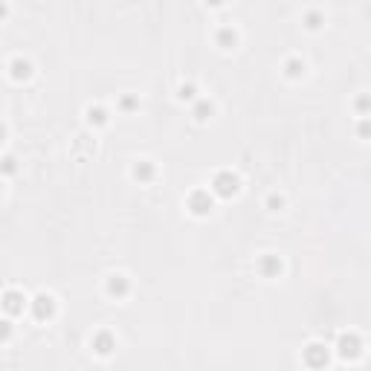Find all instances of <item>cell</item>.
<instances>
[{"label": "cell", "mask_w": 371, "mask_h": 371, "mask_svg": "<svg viewBox=\"0 0 371 371\" xmlns=\"http://www.w3.org/2000/svg\"><path fill=\"white\" fill-rule=\"evenodd\" d=\"M35 313H38V316L52 313V299L50 296H38V299H35Z\"/></svg>", "instance_id": "obj_3"}, {"label": "cell", "mask_w": 371, "mask_h": 371, "mask_svg": "<svg viewBox=\"0 0 371 371\" xmlns=\"http://www.w3.org/2000/svg\"><path fill=\"white\" fill-rule=\"evenodd\" d=\"M235 177H229V174H220L218 177V183H215V188H218L220 194H232V191H235Z\"/></svg>", "instance_id": "obj_1"}, {"label": "cell", "mask_w": 371, "mask_h": 371, "mask_svg": "<svg viewBox=\"0 0 371 371\" xmlns=\"http://www.w3.org/2000/svg\"><path fill=\"white\" fill-rule=\"evenodd\" d=\"M339 348H342V354H345V357H357V354H360L354 337H342V339H339Z\"/></svg>", "instance_id": "obj_2"}, {"label": "cell", "mask_w": 371, "mask_h": 371, "mask_svg": "<svg viewBox=\"0 0 371 371\" xmlns=\"http://www.w3.org/2000/svg\"><path fill=\"white\" fill-rule=\"evenodd\" d=\"M110 293H125V278H122V276H113V281H110Z\"/></svg>", "instance_id": "obj_4"}]
</instances>
